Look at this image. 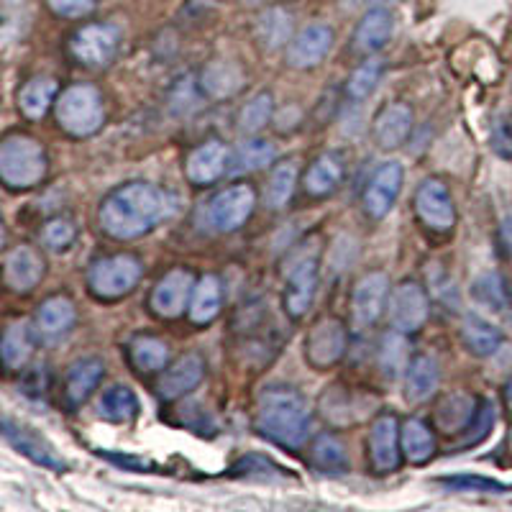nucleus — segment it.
Returning a JSON list of instances; mask_svg holds the SVG:
<instances>
[{"label":"nucleus","mask_w":512,"mask_h":512,"mask_svg":"<svg viewBox=\"0 0 512 512\" xmlns=\"http://www.w3.org/2000/svg\"><path fill=\"white\" fill-rule=\"evenodd\" d=\"M272 95L269 93H259L249 100L239 111V131L241 134H256V131H262L264 126L272 118Z\"/></svg>","instance_id":"obj_41"},{"label":"nucleus","mask_w":512,"mask_h":512,"mask_svg":"<svg viewBox=\"0 0 512 512\" xmlns=\"http://www.w3.org/2000/svg\"><path fill=\"white\" fill-rule=\"evenodd\" d=\"M141 277V264L131 254L95 259L88 269V287L98 300H121L134 290Z\"/></svg>","instance_id":"obj_5"},{"label":"nucleus","mask_w":512,"mask_h":512,"mask_svg":"<svg viewBox=\"0 0 512 512\" xmlns=\"http://www.w3.org/2000/svg\"><path fill=\"white\" fill-rule=\"evenodd\" d=\"M413 134V111L405 103L384 105L374 121V139L382 149H397Z\"/></svg>","instance_id":"obj_22"},{"label":"nucleus","mask_w":512,"mask_h":512,"mask_svg":"<svg viewBox=\"0 0 512 512\" xmlns=\"http://www.w3.org/2000/svg\"><path fill=\"white\" fill-rule=\"evenodd\" d=\"M415 213L436 233H448L456 223V208L451 192L441 180H425L415 192Z\"/></svg>","instance_id":"obj_12"},{"label":"nucleus","mask_w":512,"mask_h":512,"mask_svg":"<svg viewBox=\"0 0 512 512\" xmlns=\"http://www.w3.org/2000/svg\"><path fill=\"white\" fill-rule=\"evenodd\" d=\"M54 116L59 128L70 136H93L105 121L103 98L93 85H70L54 103Z\"/></svg>","instance_id":"obj_4"},{"label":"nucleus","mask_w":512,"mask_h":512,"mask_svg":"<svg viewBox=\"0 0 512 512\" xmlns=\"http://www.w3.org/2000/svg\"><path fill=\"white\" fill-rule=\"evenodd\" d=\"M461 338H464L466 349L477 356H492L500 351L502 333L500 328L492 326L489 320H484L477 313H466L464 323H461Z\"/></svg>","instance_id":"obj_28"},{"label":"nucleus","mask_w":512,"mask_h":512,"mask_svg":"<svg viewBox=\"0 0 512 512\" xmlns=\"http://www.w3.org/2000/svg\"><path fill=\"white\" fill-rule=\"evenodd\" d=\"M118 29L108 24L82 26L70 41V52L85 67H105L116 57Z\"/></svg>","instance_id":"obj_11"},{"label":"nucleus","mask_w":512,"mask_h":512,"mask_svg":"<svg viewBox=\"0 0 512 512\" xmlns=\"http://www.w3.org/2000/svg\"><path fill=\"white\" fill-rule=\"evenodd\" d=\"M500 241L505 246L507 256H512V216H505L500 223Z\"/></svg>","instance_id":"obj_51"},{"label":"nucleus","mask_w":512,"mask_h":512,"mask_svg":"<svg viewBox=\"0 0 512 512\" xmlns=\"http://www.w3.org/2000/svg\"><path fill=\"white\" fill-rule=\"evenodd\" d=\"M346 344H349V333L341 320H320L305 338V359L310 367L328 369L346 354Z\"/></svg>","instance_id":"obj_9"},{"label":"nucleus","mask_w":512,"mask_h":512,"mask_svg":"<svg viewBox=\"0 0 512 512\" xmlns=\"http://www.w3.org/2000/svg\"><path fill=\"white\" fill-rule=\"evenodd\" d=\"M274 162V146L267 139H246L228 157V175H251Z\"/></svg>","instance_id":"obj_29"},{"label":"nucleus","mask_w":512,"mask_h":512,"mask_svg":"<svg viewBox=\"0 0 512 512\" xmlns=\"http://www.w3.org/2000/svg\"><path fill=\"white\" fill-rule=\"evenodd\" d=\"M441 484H446L448 489H456V492H507V484L497 482V479L479 477V474H456V477H443Z\"/></svg>","instance_id":"obj_43"},{"label":"nucleus","mask_w":512,"mask_h":512,"mask_svg":"<svg viewBox=\"0 0 512 512\" xmlns=\"http://www.w3.org/2000/svg\"><path fill=\"white\" fill-rule=\"evenodd\" d=\"M49 8H52L57 16L77 18L93 11L95 0H49Z\"/></svg>","instance_id":"obj_48"},{"label":"nucleus","mask_w":512,"mask_h":512,"mask_svg":"<svg viewBox=\"0 0 512 512\" xmlns=\"http://www.w3.org/2000/svg\"><path fill=\"white\" fill-rule=\"evenodd\" d=\"M392 31H395L392 13L384 11V8H372L367 16L361 18L359 26H356L354 47L364 54L379 52L392 39Z\"/></svg>","instance_id":"obj_23"},{"label":"nucleus","mask_w":512,"mask_h":512,"mask_svg":"<svg viewBox=\"0 0 512 512\" xmlns=\"http://www.w3.org/2000/svg\"><path fill=\"white\" fill-rule=\"evenodd\" d=\"M492 144H495V149L502 154V157L512 159V131L507 128V123H497Z\"/></svg>","instance_id":"obj_50"},{"label":"nucleus","mask_w":512,"mask_h":512,"mask_svg":"<svg viewBox=\"0 0 512 512\" xmlns=\"http://www.w3.org/2000/svg\"><path fill=\"white\" fill-rule=\"evenodd\" d=\"M47 175L44 146L26 134H13L0 144V180L11 190H29Z\"/></svg>","instance_id":"obj_3"},{"label":"nucleus","mask_w":512,"mask_h":512,"mask_svg":"<svg viewBox=\"0 0 512 512\" xmlns=\"http://www.w3.org/2000/svg\"><path fill=\"white\" fill-rule=\"evenodd\" d=\"M241 85H244V75L231 62H210L200 75V88L210 98H231L233 93H239Z\"/></svg>","instance_id":"obj_31"},{"label":"nucleus","mask_w":512,"mask_h":512,"mask_svg":"<svg viewBox=\"0 0 512 512\" xmlns=\"http://www.w3.org/2000/svg\"><path fill=\"white\" fill-rule=\"evenodd\" d=\"M441 382V372H438V361L433 356H415L410 359V367L405 372V395L410 402H425L431 400Z\"/></svg>","instance_id":"obj_24"},{"label":"nucleus","mask_w":512,"mask_h":512,"mask_svg":"<svg viewBox=\"0 0 512 512\" xmlns=\"http://www.w3.org/2000/svg\"><path fill=\"white\" fill-rule=\"evenodd\" d=\"M505 405H507V410L512 413V377L507 379V384H505Z\"/></svg>","instance_id":"obj_52"},{"label":"nucleus","mask_w":512,"mask_h":512,"mask_svg":"<svg viewBox=\"0 0 512 512\" xmlns=\"http://www.w3.org/2000/svg\"><path fill=\"white\" fill-rule=\"evenodd\" d=\"M310 459H313L315 469L323 474L351 472V461H349V454H346V446L338 441L336 436H331V433H323V436L315 438Z\"/></svg>","instance_id":"obj_33"},{"label":"nucleus","mask_w":512,"mask_h":512,"mask_svg":"<svg viewBox=\"0 0 512 512\" xmlns=\"http://www.w3.org/2000/svg\"><path fill=\"white\" fill-rule=\"evenodd\" d=\"M128 361L136 372L154 374L159 369L167 367L169 361V346L154 336H136L128 344Z\"/></svg>","instance_id":"obj_32"},{"label":"nucleus","mask_w":512,"mask_h":512,"mask_svg":"<svg viewBox=\"0 0 512 512\" xmlns=\"http://www.w3.org/2000/svg\"><path fill=\"white\" fill-rule=\"evenodd\" d=\"M75 236V223L67 221V218H52V221L44 223V231H41V241H44V246L52 251L70 249Z\"/></svg>","instance_id":"obj_44"},{"label":"nucleus","mask_w":512,"mask_h":512,"mask_svg":"<svg viewBox=\"0 0 512 512\" xmlns=\"http://www.w3.org/2000/svg\"><path fill=\"white\" fill-rule=\"evenodd\" d=\"M492 425H495V405L492 402H482L477 413H474L472 423L464 428L466 436L461 441V446H477L479 441L487 438V433L492 431Z\"/></svg>","instance_id":"obj_46"},{"label":"nucleus","mask_w":512,"mask_h":512,"mask_svg":"<svg viewBox=\"0 0 512 512\" xmlns=\"http://www.w3.org/2000/svg\"><path fill=\"white\" fill-rule=\"evenodd\" d=\"M3 436L6 441L16 448L18 454H24L26 459H31L34 464L47 466L52 472H67V461L54 451L52 443L47 441L44 436L29 428V425L18 423V420L6 418L3 420Z\"/></svg>","instance_id":"obj_14"},{"label":"nucleus","mask_w":512,"mask_h":512,"mask_svg":"<svg viewBox=\"0 0 512 512\" xmlns=\"http://www.w3.org/2000/svg\"><path fill=\"white\" fill-rule=\"evenodd\" d=\"M256 205V192L251 185H233L218 192L216 198L208 203V223L213 231L218 233H231L239 231L246 221H249L251 210Z\"/></svg>","instance_id":"obj_7"},{"label":"nucleus","mask_w":512,"mask_h":512,"mask_svg":"<svg viewBox=\"0 0 512 512\" xmlns=\"http://www.w3.org/2000/svg\"><path fill=\"white\" fill-rule=\"evenodd\" d=\"M408 333L392 331L384 333L382 344H379V369L384 372V377H400L402 372H408L410 367V346H408Z\"/></svg>","instance_id":"obj_36"},{"label":"nucleus","mask_w":512,"mask_h":512,"mask_svg":"<svg viewBox=\"0 0 512 512\" xmlns=\"http://www.w3.org/2000/svg\"><path fill=\"white\" fill-rule=\"evenodd\" d=\"M221 303H223L221 280H218L216 274H205V277H200V280L195 282V290H192L187 313H190L192 323L205 326V323L218 318V313H221Z\"/></svg>","instance_id":"obj_27"},{"label":"nucleus","mask_w":512,"mask_h":512,"mask_svg":"<svg viewBox=\"0 0 512 512\" xmlns=\"http://www.w3.org/2000/svg\"><path fill=\"white\" fill-rule=\"evenodd\" d=\"M34 331H31L26 323H16V326L8 328L3 333V361H6L8 369H21L29 364V359L34 356Z\"/></svg>","instance_id":"obj_38"},{"label":"nucleus","mask_w":512,"mask_h":512,"mask_svg":"<svg viewBox=\"0 0 512 512\" xmlns=\"http://www.w3.org/2000/svg\"><path fill=\"white\" fill-rule=\"evenodd\" d=\"M203 377H205L203 356L200 354L180 356L172 367H167V372L162 374V379H159L157 384L159 397L167 402L180 400V397H185L187 392L195 390V387L203 382Z\"/></svg>","instance_id":"obj_17"},{"label":"nucleus","mask_w":512,"mask_h":512,"mask_svg":"<svg viewBox=\"0 0 512 512\" xmlns=\"http://www.w3.org/2000/svg\"><path fill=\"white\" fill-rule=\"evenodd\" d=\"M292 36V16L282 8H269L256 21V39L264 49L285 47Z\"/></svg>","instance_id":"obj_37"},{"label":"nucleus","mask_w":512,"mask_h":512,"mask_svg":"<svg viewBox=\"0 0 512 512\" xmlns=\"http://www.w3.org/2000/svg\"><path fill=\"white\" fill-rule=\"evenodd\" d=\"M195 290V280L187 269H172L157 282L149 297V308L159 318H180L185 308H190V297Z\"/></svg>","instance_id":"obj_13"},{"label":"nucleus","mask_w":512,"mask_h":512,"mask_svg":"<svg viewBox=\"0 0 512 512\" xmlns=\"http://www.w3.org/2000/svg\"><path fill=\"white\" fill-rule=\"evenodd\" d=\"M54 95H57V82L52 77H34L18 93V108L24 111L26 118L39 121L54 103Z\"/></svg>","instance_id":"obj_35"},{"label":"nucleus","mask_w":512,"mask_h":512,"mask_svg":"<svg viewBox=\"0 0 512 512\" xmlns=\"http://www.w3.org/2000/svg\"><path fill=\"white\" fill-rule=\"evenodd\" d=\"M402 190V164L400 162H384L369 177L364 195H361V205L364 213L374 221L384 218L395 208L397 198Z\"/></svg>","instance_id":"obj_10"},{"label":"nucleus","mask_w":512,"mask_h":512,"mask_svg":"<svg viewBox=\"0 0 512 512\" xmlns=\"http://www.w3.org/2000/svg\"><path fill=\"white\" fill-rule=\"evenodd\" d=\"M105 374V364L95 356L88 359L75 361L70 369H67V377H64V400L70 408H80L82 402L88 400L95 390H98L100 379Z\"/></svg>","instance_id":"obj_21"},{"label":"nucleus","mask_w":512,"mask_h":512,"mask_svg":"<svg viewBox=\"0 0 512 512\" xmlns=\"http://www.w3.org/2000/svg\"><path fill=\"white\" fill-rule=\"evenodd\" d=\"M474 400L466 395H451L438 405L436 418L446 433H461L474 418Z\"/></svg>","instance_id":"obj_39"},{"label":"nucleus","mask_w":512,"mask_h":512,"mask_svg":"<svg viewBox=\"0 0 512 512\" xmlns=\"http://www.w3.org/2000/svg\"><path fill=\"white\" fill-rule=\"evenodd\" d=\"M333 47V31L323 24L305 26L300 34L292 39L290 49H287V62L297 70H308V67H318L326 54Z\"/></svg>","instance_id":"obj_18"},{"label":"nucleus","mask_w":512,"mask_h":512,"mask_svg":"<svg viewBox=\"0 0 512 512\" xmlns=\"http://www.w3.org/2000/svg\"><path fill=\"white\" fill-rule=\"evenodd\" d=\"M167 198L152 182H126L103 198L98 210V221L113 239H139L152 231L164 218Z\"/></svg>","instance_id":"obj_1"},{"label":"nucleus","mask_w":512,"mask_h":512,"mask_svg":"<svg viewBox=\"0 0 512 512\" xmlns=\"http://www.w3.org/2000/svg\"><path fill=\"white\" fill-rule=\"evenodd\" d=\"M379 77H382V62L379 59H369L349 77V85H346V93L354 100H364L374 93Z\"/></svg>","instance_id":"obj_42"},{"label":"nucleus","mask_w":512,"mask_h":512,"mask_svg":"<svg viewBox=\"0 0 512 512\" xmlns=\"http://www.w3.org/2000/svg\"><path fill=\"white\" fill-rule=\"evenodd\" d=\"M297 185V167L295 162H285V164H277L272 169V177H269V185H267V203L272 205L274 210L285 208L290 203L292 192H295Z\"/></svg>","instance_id":"obj_40"},{"label":"nucleus","mask_w":512,"mask_h":512,"mask_svg":"<svg viewBox=\"0 0 512 512\" xmlns=\"http://www.w3.org/2000/svg\"><path fill=\"white\" fill-rule=\"evenodd\" d=\"M98 413L108 423H131L139 415V400H136V395L128 387L113 384L100 397Z\"/></svg>","instance_id":"obj_34"},{"label":"nucleus","mask_w":512,"mask_h":512,"mask_svg":"<svg viewBox=\"0 0 512 512\" xmlns=\"http://www.w3.org/2000/svg\"><path fill=\"white\" fill-rule=\"evenodd\" d=\"M400 443L402 454L410 464H425V461H431L433 451H436V438H433L431 428L418 418H410L402 423Z\"/></svg>","instance_id":"obj_30"},{"label":"nucleus","mask_w":512,"mask_h":512,"mask_svg":"<svg viewBox=\"0 0 512 512\" xmlns=\"http://www.w3.org/2000/svg\"><path fill=\"white\" fill-rule=\"evenodd\" d=\"M474 295H477L479 303L489 305V308L495 310H502L507 303V292H505V285H502V280L497 277V274H482L477 282H474Z\"/></svg>","instance_id":"obj_45"},{"label":"nucleus","mask_w":512,"mask_h":512,"mask_svg":"<svg viewBox=\"0 0 512 512\" xmlns=\"http://www.w3.org/2000/svg\"><path fill=\"white\" fill-rule=\"evenodd\" d=\"M100 456H105V459H111L113 464H121L123 469H128V472H154L157 469V464L149 459H141V456H131V454H113V451H100Z\"/></svg>","instance_id":"obj_49"},{"label":"nucleus","mask_w":512,"mask_h":512,"mask_svg":"<svg viewBox=\"0 0 512 512\" xmlns=\"http://www.w3.org/2000/svg\"><path fill=\"white\" fill-rule=\"evenodd\" d=\"M231 474L233 477H280L282 469L274 461H269L267 456L249 454L233 464Z\"/></svg>","instance_id":"obj_47"},{"label":"nucleus","mask_w":512,"mask_h":512,"mask_svg":"<svg viewBox=\"0 0 512 512\" xmlns=\"http://www.w3.org/2000/svg\"><path fill=\"white\" fill-rule=\"evenodd\" d=\"M341 180H344V162H341V157L338 154H323V157H318L308 167L303 187L313 198H326V195L338 190Z\"/></svg>","instance_id":"obj_26"},{"label":"nucleus","mask_w":512,"mask_h":512,"mask_svg":"<svg viewBox=\"0 0 512 512\" xmlns=\"http://www.w3.org/2000/svg\"><path fill=\"white\" fill-rule=\"evenodd\" d=\"M387 308H390V320L397 331L415 333L425 326V320L431 315V300L418 282L405 280L392 290Z\"/></svg>","instance_id":"obj_8"},{"label":"nucleus","mask_w":512,"mask_h":512,"mask_svg":"<svg viewBox=\"0 0 512 512\" xmlns=\"http://www.w3.org/2000/svg\"><path fill=\"white\" fill-rule=\"evenodd\" d=\"M285 310L292 318H303L318 292V254L300 251L285 269Z\"/></svg>","instance_id":"obj_6"},{"label":"nucleus","mask_w":512,"mask_h":512,"mask_svg":"<svg viewBox=\"0 0 512 512\" xmlns=\"http://www.w3.org/2000/svg\"><path fill=\"white\" fill-rule=\"evenodd\" d=\"M390 297V280L384 272H369L354 287V300H351V313H354L356 328H369L379 320V315L387 308Z\"/></svg>","instance_id":"obj_15"},{"label":"nucleus","mask_w":512,"mask_h":512,"mask_svg":"<svg viewBox=\"0 0 512 512\" xmlns=\"http://www.w3.org/2000/svg\"><path fill=\"white\" fill-rule=\"evenodd\" d=\"M256 431L280 446H303L310 436L313 413L303 395L292 387H267L256 402Z\"/></svg>","instance_id":"obj_2"},{"label":"nucleus","mask_w":512,"mask_h":512,"mask_svg":"<svg viewBox=\"0 0 512 512\" xmlns=\"http://www.w3.org/2000/svg\"><path fill=\"white\" fill-rule=\"evenodd\" d=\"M228 157H231V154L226 152V146H223L221 141H205L198 149H192L190 157H187V180H190L192 185H210V182H216L228 169Z\"/></svg>","instance_id":"obj_19"},{"label":"nucleus","mask_w":512,"mask_h":512,"mask_svg":"<svg viewBox=\"0 0 512 512\" xmlns=\"http://www.w3.org/2000/svg\"><path fill=\"white\" fill-rule=\"evenodd\" d=\"M400 423L395 415H382L372 423L369 431V456H372L374 472L390 474L400 466Z\"/></svg>","instance_id":"obj_16"},{"label":"nucleus","mask_w":512,"mask_h":512,"mask_svg":"<svg viewBox=\"0 0 512 512\" xmlns=\"http://www.w3.org/2000/svg\"><path fill=\"white\" fill-rule=\"evenodd\" d=\"M6 285L13 292H29L44 277V259L31 246H16L6 254Z\"/></svg>","instance_id":"obj_20"},{"label":"nucleus","mask_w":512,"mask_h":512,"mask_svg":"<svg viewBox=\"0 0 512 512\" xmlns=\"http://www.w3.org/2000/svg\"><path fill=\"white\" fill-rule=\"evenodd\" d=\"M75 305H72L70 297L54 295L49 300H44L36 313V328H39L41 336L47 338H62L64 333H70L75 326Z\"/></svg>","instance_id":"obj_25"}]
</instances>
